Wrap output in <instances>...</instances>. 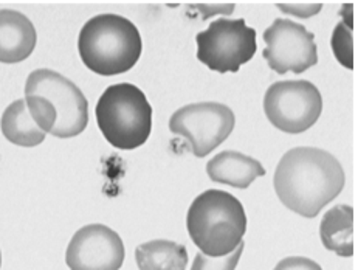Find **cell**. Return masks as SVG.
<instances>
[{
  "label": "cell",
  "instance_id": "obj_1",
  "mask_svg": "<svg viewBox=\"0 0 358 270\" xmlns=\"http://www.w3.org/2000/svg\"><path fill=\"white\" fill-rule=\"evenodd\" d=\"M341 163L320 148H293L279 160L273 185L285 207L303 218L320 215L345 188Z\"/></svg>",
  "mask_w": 358,
  "mask_h": 270
},
{
  "label": "cell",
  "instance_id": "obj_2",
  "mask_svg": "<svg viewBox=\"0 0 358 270\" xmlns=\"http://www.w3.org/2000/svg\"><path fill=\"white\" fill-rule=\"evenodd\" d=\"M81 61L93 73L115 76L135 67L141 56V36L131 20L118 14L89 19L78 38Z\"/></svg>",
  "mask_w": 358,
  "mask_h": 270
},
{
  "label": "cell",
  "instance_id": "obj_3",
  "mask_svg": "<svg viewBox=\"0 0 358 270\" xmlns=\"http://www.w3.org/2000/svg\"><path fill=\"white\" fill-rule=\"evenodd\" d=\"M188 233L200 252L220 258L234 252L247 232V215L238 197L206 190L192 201L186 216Z\"/></svg>",
  "mask_w": 358,
  "mask_h": 270
},
{
  "label": "cell",
  "instance_id": "obj_4",
  "mask_svg": "<svg viewBox=\"0 0 358 270\" xmlns=\"http://www.w3.org/2000/svg\"><path fill=\"white\" fill-rule=\"evenodd\" d=\"M99 131L121 151H134L148 141L152 131V106L131 83L109 86L96 103Z\"/></svg>",
  "mask_w": 358,
  "mask_h": 270
},
{
  "label": "cell",
  "instance_id": "obj_5",
  "mask_svg": "<svg viewBox=\"0 0 358 270\" xmlns=\"http://www.w3.org/2000/svg\"><path fill=\"white\" fill-rule=\"evenodd\" d=\"M197 59L217 73H236L256 55V30L243 19L214 20L196 36Z\"/></svg>",
  "mask_w": 358,
  "mask_h": 270
},
{
  "label": "cell",
  "instance_id": "obj_6",
  "mask_svg": "<svg viewBox=\"0 0 358 270\" xmlns=\"http://www.w3.org/2000/svg\"><path fill=\"white\" fill-rule=\"evenodd\" d=\"M264 112L276 129L301 134L318 122L323 112V98L310 81H278L266 92Z\"/></svg>",
  "mask_w": 358,
  "mask_h": 270
},
{
  "label": "cell",
  "instance_id": "obj_7",
  "mask_svg": "<svg viewBox=\"0 0 358 270\" xmlns=\"http://www.w3.org/2000/svg\"><path fill=\"white\" fill-rule=\"evenodd\" d=\"M236 125L234 112L222 103H194L176 111L169 129L188 140L191 152L203 159L230 137Z\"/></svg>",
  "mask_w": 358,
  "mask_h": 270
},
{
  "label": "cell",
  "instance_id": "obj_8",
  "mask_svg": "<svg viewBox=\"0 0 358 270\" xmlns=\"http://www.w3.org/2000/svg\"><path fill=\"white\" fill-rule=\"evenodd\" d=\"M47 98L58 113L52 135L58 138H73L84 132L89 123V103L75 83L55 70L39 69L30 73L25 84V97Z\"/></svg>",
  "mask_w": 358,
  "mask_h": 270
},
{
  "label": "cell",
  "instance_id": "obj_9",
  "mask_svg": "<svg viewBox=\"0 0 358 270\" xmlns=\"http://www.w3.org/2000/svg\"><path fill=\"white\" fill-rule=\"evenodd\" d=\"M264 41L267 44L262 53L264 58L268 62V67L279 75L287 72L304 73L318 64L315 34L304 25L289 19H276L264 31Z\"/></svg>",
  "mask_w": 358,
  "mask_h": 270
},
{
  "label": "cell",
  "instance_id": "obj_10",
  "mask_svg": "<svg viewBox=\"0 0 358 270\" xmlns=\"http://www.w3.org/2000/svg\"><path fill=\"white\" fill-rule=\"evenodd\" d=\"M124 244L120 234L103 224L78 230L66 252L70 270H120L124 262Z\"/></svg>",
  "mask_w": 358,
  "mask_h": 270
},
{
  "label": "cell",
  "instance_id": "obj_11",
  "mask_svg": "<svg viewBox=\"0 0 358 270\" xmlns=\"http://www.w3.org/2000/svg\"><path fill=\"white\" fill-rule=\"evenodd\" d=\"M38 42L36 28L25 14L0 10V62L17 64L33 53Z\"/></svg>",
  "mask_w": 358,
  "mask_h": 270
},
{
  "label": "cell",
  "instance_id": "obj_12",
  "mask_svg": "<svg viewBox=\"0 0 358 270\" xmlns=\"http://www.w3.org/2000/svg\"><path fill=\"white\" fill-rule=\"evenodd\" d=\"M206 174L213 182L245 190L257 177L266 176L259 160L238 151H224L206 163Z\"/></svg>",
  "mask_w": 358,
  "mask_h": 270
},
{
  "label": "cell",
  "instance_id": "obj_13",
  "mask_svg": "<svg viewBox=\"0 0 358 270\" xmlns=\"http://www.w3.org/2000/svg\"><path fill=\"white\" fill-rule=\"evenodd\" d=\"M321 243L341 258L354 255V208L349 205H336L327 210L320 224Z\"/></svg>",
  "mask_w": 358,
  "mask_h": 270
},
{
  "label": "cell",
  "instance_id": "obj_14",
  "mask_svg": "<svg viewBox=\"0 0 358 270\" xmlns=\"http://www.w3.org/2000/svg\"><path fill=\"white\" fill-rule=\"evenodd\" d=\"M0 129L6 140L22 148L41 145L47 135L34 123L25 99H17L5 109L0 120Z\"/></svg>",
  "mask_w": 358,
  "mask_h": 270
},
{
  "label": "cell",
  "instance_id": "obj_15",
  "mask_svg": "<svg viewBox=\"0 0 358 270\" xmlns=\"http://www.w3.org/2000/svg\"><path fill=\"white\" fill-rule=\"evenodd\" d=\"M135 260L140 270H186L188 250L174 241L154 239L137 247Z\"/></svg>",
  "mask_w": 358,
  "mask_h": 270
},
{
  "label": "cell",
  "instance_id": "obj_16",
  "mask_svg": "<svg viewBox=\"0 0 358 270\" xmlns=\"http://www.w3.org/2000/svg\"><path fill=\"white\" fill-rule=\"evenodd\" d=\"M341 22L335 27L331 45L335 58L341 66L352 70L354 69V24H352V5H343Z\"/></svg>",
  "mask_w": 358,
  "mask_h": 270
},
{
  "label": "cell",
  "instance_id": "obj_17",
  "mask_svg": "<svg viewBox=\"0 0 358 270\" xmlns=\"http://www.w3.org/2000/svg\"><path fill=\"white\" fill-rule=\"evenodd\" d=\"M25 101L34 123L45 134H52L56 122H58V113L53 109L52 103H50L47 98L38 95H28L25 97Z\"/></svg>",
  "mask_w": 358,
  "mask_h": 270
},
{
  "label": "cell",
  "instance_id": "obj_18",
  "mask_svg": "<svg viewBox=\"0 0 358 270\" xmlns=\"http://www.w3.org/2000/svg\"><path fill=\"white\" fill-rule=\"evenodd\" d=\"M243 247H245V244L242 241L234 252L220 258L206 257L202 252H199L196 255L194 262H192L191 270H236L243 253Z\"/></svg>",
  "mask_w": 358,
  "mask_h": 270
},
{
  "label": "cell",
  "instance_id": "obj_19",
  "mask_svg": "<svg viewBox=\"0 0 358 270\" xmlns=\"http://www.w3.org/2000/svg\"><path fill=\"white\" fill-rule=\"evenodd\" d=\"M273 270H323L318 262L304 257H290L278 262Z\"/></svg>",
  "mask_w": 358,
  "mask_h": 270
},
{
  "label": "cell",
  "instance_id": "obj_20",
  "mask_svg": "<svg viewBox=\"0 0 358 270\" xmlns=\"http://www.w3.org/2000/svg\"><path fill=\"white\" fill-rule=\"evenodd\" d=\"M0 267H2V252H0Z\"/></svg>",
  "mask_w": 358,
  "mask_h": 270
}]
</instances>
